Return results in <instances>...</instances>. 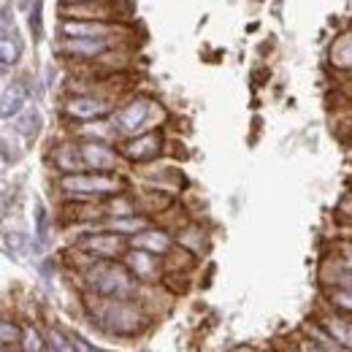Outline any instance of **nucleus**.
Returning <instances> with one entry per match:
<instances>
[{
    "mask_svg": "<svg viewBox=\"0 0 352 352\" xmlns=\"http://www.w3.org/2000/svg\"><path fill=\"white\" fill-rule=\"evenodd\" d=\"M89 314L106 333L120 339H133L149 325V311L135 298H100L89 293Z\"/></svg>",
    "mask_w": 352,
    "mask_h": 352,
    "instance_id": "f257e3e1",
    "label": "nucleus"
},
{
    "mask_svg": "<svg viewBox=\"0 0 352 352\" xmlns=\"http://www.w3.org/2000/svg\"><path fill=\"white\" fill-rule=\"evenodd\" d=\"M85 282L89 293L100 298H135L138 279L122 261H92L85 268Z\"/></svg>",
    "mask_w": 352,
    "mask_h": 352,
    "instance_id": "f03ea898",
    "label": "nucleus"
},
{
    "mask_svg": "<svg viewBox=\"0 0 352 352\" xmlns=\"http://www.w3.org/2000/svg\"><path fill=\"white\" fill-rule=\"evenodd\" d=\"M166 120V111L157 100L146 98V95H138L128 100L125 106H120L111 117L114 128L120 135L131 138V135H138V133H146V131H155L160 122Z\"/></svg>",
    "mask_w": 352,
    "mask_h": 352,
    "instance_id": "7ed1b4c3",
    "label": "nucleus"
},
{
    "mask_svg": "<svg viewBox=\"0 0 352 352\" xmlns=\"http://www.w3.org/2000/svg\"><path fill=\"white\" fill-rule=\"evenodd\" d=\"M60 190L79 201H95V198H111L125 190V182L117 174H100V171H76L63 174Z\"/></svg>",
    "mask_w": 352,
    "mask_h": 352,
    "instance_id": "20e7f679",
    "label": "nucleus"
},
{
    "mask_svg": "<svg viewBox=\"0 0 352 352\" xmlns=\"http://www.w3.org/2000/svg\"><path fill=\"white\" fill-rule=\"evenodd\" d=\"M76 250L87 255L89 261H122L125 252L131 250V241L114 230H98V233H87L85 239H79Z\"/></svg>",
    "mask_w": 352,
    "mask_h": 352,
    "instance_id": "39448f33",
    "label": "nucleus"
},
{
    "mask_svg": "<svg viewBox=\"0 0 352 352\" xmlns=\"http://www.w3.org/2000/svg\"><path fill=\"white\" fill-rule=\"evenodd\" d=\"M166 149V138L160 128L146 133H138V135H131L120 144V155L122 160L128 163H135V166H146V163H155Z\"/></svg>",
    "mask_w": 352,
    "mask_h": 352,
    "instance_id": "423d86ee",
    "label": "nucleus"
},
{
    "mask_svg": "<svg viewBox=\"0 0 352 352\" xmlns=\"http://www.w3.org/2000/svg\"><path fill=\"white\" fill-rule=\"evenodd\" d=\"M114 114V100L111 95H98V92H82L65 100V117L74 122H95Z\"/></svg>",
    "mask_w": 352,
    "mask_h": 352,
    "instance_id": "0eeeda50",
    "label": "nucleus"
},
{
    "mask_svg": "<svg viewBox=\"0 0 352 352\" xmlns=\"http://www.w3.org/2000/svg\"><path fill=\"white\" fill-rule=\"evenodd\" d=\"M79 152H82V160H85V168L87 171H100V174H114L122 163V155L120 149H114L111 144L106 141H79Z\"/></svg>",
    "mask_w": 352,
    "mask_h": 352,
    "instance_id": "6e6552de",
    "label": "nucleus"
},
{
    "mask_svg": "<svg viewBox=\"0 0 352 352\" xmlns=\"http://www.w3.org/2000/svg\"><path fill=\"white\" fill-rule=\"evenodd\" d=\"M63 38H122L125 30L117 22H95V19H63Z\"/></svg>",
    "mask_w": 352,
    "mask_h": 352,
    "instance_id": "1a4fd4ad",
    "label": "nucleus"
},
{
    "mask_svg": "<svg viewBox=\"0 0 352 352\" xmlns=\"http://www.w3.org/2000/svg\"><path fill=\"white\" fill-rule=\"evenodd\" d=\"M122 263L128 265L133 276H135L138 282H144V285L163 282V276H166V263H163V258H160V255H152V252H146V250L131 247V250L125 252Z\"/></svg>",
    "mask_w": 352,
    "mask_h": 352,
    "instance_id": "9d476101",
    "label": "nucleus"
},
{
    "mask_svg": "<svg viewBox=\"0 0 352 352\" xmlns=\"http://www.w3.org/2000/svg\"><path fill=\"white\" fill-rule=\"evenodd\" d=\"M120 38H60V52L74 60H100L111 49H117Z\"/></svg>",
    "mask_w": 352,
    "mask_h": 352,
    "instance_id": "9b49d317",
    "label": "nucleus"
},
{
    "mask_svg": "<svg viewBox=\"0 0 352 352\" xmlns=\"http://www.w3.org/2000/svg\"><path fill=\"white\" fill-rule=\"evenodd\" d=\"M60 14L65 19H95V22H114L120 16V6L111 0L103 3H63Z\"/></svg>",
    "mask_w": 352,
    "mask_h": 352,
    "instance_id": "f8f14e48",
    "label": "nucleus"
},
{
    "mask_svg": "<svg viewBox=\"0 0 352 352\" xmlns=\"http://www.w3.org/2000/svg\"><path fill=\"white\" fill-rule=\"evenodd\" d=\"M128 241H131V247H135V250H146V252L160 255V258H166V255L176 247L174 236H171L168 230H163V228H155V225L144 228L141 233L131 236Z\"/></svg>",
    "mask_w": 352,
    "mask_h": 352,
    "instance_id": "ddd939ff",
    "label": "nucleus"
},
{
    "mask_svg": "<svg viewBox=\"0 0 352 352\" xmlns=\"http://www.w3.org/2000/svg\"><path fill=\"white\" fill-rule=\"evenodd\" d=\"M314 320L342 344V347H347L352 350V317L347 314H339V311H333V309H328L325 304L317 309V314H314Z\"/></svg>",
    "mask_w": 352,
    "mask_h": 352,
    "instance_id": "4468645a",
    "label": "nucleus"
},
{
    "mask_svg": "<svg viewBox=\"0 0 352 352\" xmlns=\"http://www.w3.org/2000/svg\"><path fill=\"white\" fill-rule=\"evenodd\" d=\"M328 63L339 74H350L352 76V30H344L333 38L331 52H328Z\"/></svg>",
    "mask_w": 352,
    "mask_h": 352,
    "instance_id": "2eb2a0df",
    "label": "nucleus"
},
{
    "mask_svg": "<svg viewBox=\"0 0 352 352\" xmlns=\"http://www.w3.org/2000/svg\"><path fill=\"white\" fill-rule=\"evenodd\" d=\"M320 282L322 287H352V268L328 255L320 265Z\"/></svg>",
    "mask_w": 352,
    "mask_h": 352,
    "instance_id": "dca6fc26",
    "label": "nucleus"
},
{
    "mask_svg": "<svg viewBox=\"0 0 352 352\" xmlns=\"http://www.w3.org/2000/svg\"><path fill=\"white\" fill-rule=\"evenodd\" d=\"M52 163H54L63 174L87 171V168H85V160H82V152H79V144H60V146L52 152Z\"/></svg>",
    "mask_w": 352,
    "mask_h": 352,
    "instance_id": "f3484780",
    "label": "nucleus"
},
{
    "mask_svg": "<svg viewBox=\"0 0 352 352\" xmlns=\"http://www.w3.org/2000/svg\"><path fill=\"white\" fill-rule=\"evenodd\" d=\"M25 100H28V87L22 82H11L0 95V117L3 120L16 117L22 111V106H25Z\"/></svg>",
    "mask_w": 352,
    "mask_h": 352,
    "instance_id": "a211bd4d",
    "label": "nucleus"
},
{
    "mask_svg": "<svg viewBox=\"0 0 352 352\" xmlns=\"http://www.w3.org/2000/svg\"><path fill=\"white\" fill-rule=\"evenodd\" d=\"M149 225H152V222H149L146 214L135 212V214H128V217H111V220H106V230H114V233L131 239L135 233H141L144 228H149Z\"/></svg>",
    "mask_w": 352,
    "mask_h": 352,
    "instance_id": "6ab92c4d",
    "label": "nucleus"
},
{
    "mask_svg": "<svg viewBox=\"0 0 352 352\" xmlns=\"http://www.w3.org/2000/svg\"><path fill=\"white\" fill-rule=\"evenodd\" d=\"M301 333H307L309 339H314L322 350H328V352H352V350H347V347H342V344H339V342H336V339H333V336H331V333H328V331H325L314 317L301 325Z\"/></svg>",
    "mask_w": 352,
    "mask_h": 352,
    "instance_id": "aec40b11",
    "label": "nucleus"
},
{
    "mask_svg": "<svg viewBox=\"0 0 352 352\" xmlns=\"http://www.w3.org/2000/svg\"><path fill=\"white\" fill-rule=\"evenodd\" d=\"M322 304L352 317V287H322Z\"/></svg>",
    "mask_w": 352,
    "mask_h": 352,
    "instance_id": "412c9836",
    "label": "nucleus"
},
{
    "mask_svg": "<svg viewBox=\"0 0 352 352\" xmlns=\"http://www.w3.org/2000/svg\"><path fill=\"white\" fill-rule=\"evenodd\" d=\"M176 241H179V247L190 250L192 255H201V252L206 250V233H204V228H198V225H184V228H179Z\"/></svg>",
    "mask_w": 352,
    "mask_h": 352,
    "instance_id": "4be33fe9",
    "label": "nucleus"
},
{
    "mask_svg": "<svg viewBox=\"0 0 352 352\" xmlns=\"http://www.w3.org/2000/svg\"><path fill=\"white\" fill-rule=\"evenodd\" d=\"M22 336H25V331H22L16 322H11V320H3V317H0V347L22 344Z\"/></svg>",
    "mask_w": 352,
    "mask_h": 352,
    "instance_id": "5701e85b",
    "label": "nucleus"
},
{
    "mask_svg": "<svg viewBox=\"0 0 352 352\" xmlns=\"http://www.w3.org/2000/svg\"><path fill=\"white\" fill-rule=\"evenodd\" d=\"M328 255H331V258H336L342 265L352 268V230L347 233V236H342V239L333 244V250H331Z\"/></svg>",
    "mask_w": 352,
    "mask_h": 352,
    "instance_id": "b1692460",
    "label": "nucleus"
},
{
    "mask_svg": "<svg viewBox=\"0 0 352 352\" xmlns=\"http://www.w3.org/2000/svg\"><path fill=\"white\" fill-rule=\"evenodd\" d=\"M16 60H19V44H16L14 38L3 36V38H0V68L14 65Z\"/></svg>",
    "mask_w": 352,
    "mask_h": 352,
    "instance_id": "393cba45",
    "label": "nucleus"
},
{
    "mask_svg": "<svg viewBox=\"0 0 352 352\" xmlns=\"http://www.w3.org/2000/svg\"><path fill=\"white\" fill-rule=\"evenodd\" d=\"M49 344H52L57 352H76L74 339H68V336H65L63 331H57V328H52V331H49Z\"/></svg>",
    "mask_w": 352,
    "mask_h": 352,
    "instance_id": "a878e982",
    "label": "nucleus"
},
{
    "mask_svg": "<svg viewBox=\"0 0 352 352\" xmlns=\"http://www.w3.org/2000/svg\"><path fill=\"white\" fill-rule=\"evenodd\" d=\"M22 350L25 352H44L46 350L36 328H28V331H25V336H22Z\"/></svg>",
    "mask_w": 352,
    "mask_h": 352,
    "instance_id": "bb28decb",
    "label": "nucleus"
},
{
    "mask_svg": "<svg viewBox=\"0 0 352 352\" xmlns=\"http://www.w3.org/2000/svg\"><path fill=\"white\" fill-rule=\"evenodd\" d=\"M290 352H328V350H322L314 339H309L307 333L298 331V333H296V344L290 347Z\"/></svg>",
    "mask_w": 352,
    "mask_h": 352,
    "instance_id": "cd10ccee",
    "label": "nucleus"
},
{
    "mask_svg": "<svg viewBox=\"0 0 352 352\" xmlns=\"http://www.w3.org/2000/svg\"><path fill=\"white\" fill-rule=\"evenodd\" d=\"M339 217L347 222L352 230V192H347V195L342 198V204H339Z\"/></svg>",
    "mask_w": 352,
    "mask_h": 352,
    "instance_id": "c85d7f7f",
    "label": "nucleus"
},
{
    "mask_svg": "<svg viewBox=\"0 0 352 352\" xmlns=\"http://www.w3.org/2000/svg\"><path fill=\"white\" fill-rule=\"evenodd\" d=\"M30 25H33V36H36V38H41V0H36V3H33Z\"/></svg>",
    "mask_w": 352,
    "mask_h": 352,
    "instance_id": "c756f323",
    "label": "nucleus"
},
{
    "mask_svg": "<svg viewBox=\"0 0 352 352\" xmlns=\"http://www.w3.org/2000/svg\"><path fill=\"white\" fill-rule=\"evenodd\" d=\"M36 220H38V239H46V212L44 206L36 209Z\"/></svg>",
    "mask_w": 352,
    "mask_h": 352,
    "instance_id": "7c9ffc66",
    "label": "nucleus"
},
{
    "mask_svg": "<svg viewBox=\"0 0 352 352\" xmlns=\"http://www.w3.org/2000/svg\"><path fill=\"white\" fill-rule=\"evenodd\" d=\"M74 344H76V352H100V350H95L89 342H85L82 336H74Z\"/></svg>",
    "mask_w": 352,
    "mask_h": 352,
    "instance_id": "2f4dec72",
    "label": "nucleus"
},
{
    "mask_svg": "<svg viewBox=\"0 0 352 352\" xmlns=\"http://www.w3.org/2000/svg\"><path fill=\"white\" fill-rule=\"evenodd\" d=\"M8 214V195L6 192H0V220Z\"/></svg>",
    "mask_w": 352,
    "mask_h": 352,
    "instance_id": "473e14b6",
    "label": "nucleus"
},
{
    "mask_svg": "<svg viewBox=\"0 0 352 352\" xmlns=\"http://www.w3.org/2000/svg\"><path fill=\"white\" fill-rule=\"evenodd\" d=\"M63 3H103V0H63Z\"/></svg>",
    "mask_w": 352,
    "mask_h": 352,
    "instance_id": "72a5a7b5",
    "label": "nucleus"
},
{
    "mask_svg": "<svg viewBox=\"0 0 352 352\" xmlns=\"http://www.w3.org/2000/svg\"><path fill=\"white\" fill-rule=\"evenodd\" d=\"M233 352H263V350H255V347H239V350H233Z\"/></svg>",
    "mask_w": 352,
    "mask_h": 352,
    "instance_id": "f704fd0d",
    "label": "nucleus"
},
{
    "mask_svg": "<svg viewBox=\"0 0 352 352\" xmlns=\"http://www.w3.org/2000/svg\"><path fill=\"white\" fill-rule=\"evenodd\" d=\"M44 352H57V350H54V347H52V344H49V347H46Z\"/></svg>",
    "mask_w": 352,
    "mask_h": 352,
    "instance_id": "c9c22d12",
    "label": "nucleus"
},
{
    "mask_svg": "<svg viewBox=\"0 0 352 352\" xmlns=\"http://www.w3.org/2000/svg\"><path fill=\"white\" fill-rule=\"evenodd\" d=\"M350 114H352V103H350Z\"/></svg>",
    "mask_w": 352,
    "mask_h": 352,
    "instance_id": "e433bc0d",
    "label": "nucleus"
}]
</instances>
